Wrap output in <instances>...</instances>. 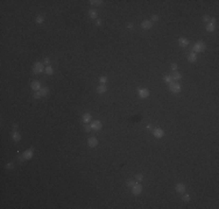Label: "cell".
I'll return each instance as SVG.
<instances>
[{"mask_svg":"<svg viewBox=\"0 0 219 209\" xmlns=\"http://www.w3.org/2000/svg\"><path fill=\"white\" fill-rule=\"evenodd\" d=\"M205 48H206V45H205V43L204 42H202V41H198V42H196L195 43V45H193V52L195 54H197V52H203L204 50H205Z\"/></svg>","mask_w":219,"mask_h":209,"instance_id":"cell-1","label":"cell"},{"mask_svg":"<svg viewBox=\"0 0 219 209\" xmlns=\"http://www.w3.org/2000/svg\"><path fill=\"white\" fill-rule=\"evenodd\" d=\"M44 63H42V62H36L35 64H34V66H33V72L35 73V74H40V73H42L43 71H44Z\"/></svg>","mask_w":219,"mask_h":209,"instance_id":"cell-2","label":"cell"},{"mask_svg":"<svg viewBox=\"0 0 219 209\" xmlns=\"http://www.w3.org/2000/svg\"><path fill=\"white\" fill-rule=\"evenodd\" d=\"M169 90L173 92V93H179L181 92V85L176 81H173V83L169 84Z\"/></svg>","mask_w":219,"mask_h":209,"instance_id":"cell-3","label":"cell"},{"mask_svg":"<svg viewBox=\"0 0 219 209\" xmlns=\"http://www.w3.org/2000/svg\"><path fill=\"white\" fill-rule=\"evenodd\" d=\"M141 192H142V186H141V183L135 182V185L132 187V193L134 195H140Z\"/></svg>","mask_w":219,"mask_h":209,"instance_id":"cell-4","label":"cell"},{"mask_svg":"<svg viewBox=\"0 0 219 209\" xmlns=\"http://www.w3.org/2000/svg\"><path fill=\"white\" fill-rule=\"evenodd\" d=\"M153 135H154V137H156V138H162L164 136V130L161 129V128H156V129L153 130Z\"/></svg>","mask_w":219,"mask_h":209,"instance_id":"cell-5","label":"cell"},{"mask_svg":"<svg viewBox=\"0 0 219 209\" xmlns=\"http://www.w3.org/2000/svg\"><path fill=\"white\" fill-rule=\"evenodd\" d=\"M137 93H139V97L141 99H146V98L149 97V91L147 88H140Z\"/></svg>","mask_w":219,"mask_h":209,"instance_id":"cell-6","label":"cell"},{"mask_svg":"<svg viewBox=\"0 0 219 209\" xmlns=\"http://www.w3.org/2000/svg\"><path fill=\"white\" fill-rule=\"evenodd\" d=\"M33 154H34V148H30L29 150L25 151L22 156H23V158H25L26 160H29V159H32V158H33Z\"/></svg>","mask_w":219,"mask_h":209,"instance_id":"cell-7","label":"cell"},{"mask_svg":"<svg viewBox=\"0 0 219 209\" xmlns=\"http://www.w3.org/2000/svg\"><path fill=\"white\" fill-rule=\"evenodd\" d=\"M30 87H32V90H34L35 92L36 91H40L42 87H41V83L39 81V80H33L32 81V85H30Z\"/></svg>","mask_w":219,"mask_h":209,"instance_id":"cell-8","label":"cell"},{"mask_svg":"<svg viewBox=\"0 0 219 209\" xmlns=\"http://www.w3.org/2000/svg\"><path fill=\"white\" fill-rule=\"evenodd\" d=\"M151 26H153V23H151V21H149V20H143L142 23H141V28L145 29V30H149L151 28Z\"/></svg>","mask_w":219,"mask_h":209,"instance_id":"cell-9","label":"cell"},{"mask_svg":"<svg viewBox=\"0 0 219 209\" xmlns=\"http://www.w3.org/2000/svg\"><path fill=\"white\" fill-rule=\"evenodd\" d=\"M87 145L90 148H96L97 145H98V139L96 137H90V138L87 139Z\"/></svg>","mask_w":219,"mask_h":209,"instance_id":"cell-10","label":"cell"},{"mask_svg":"<svg viewBox=\"0 0 219 209\" xmlns=\"http://www.w3.org/2000/svg\"><path fill=\"white\" fill-rule=\"evenodd\" d=\"M101 128H103V123L100 121H93L91 123V129H93V130H100Z\"/></svg>","mask_w":219,"mask_h":209,"instance_id":"cell-11","label":"cell"},{"mask_svg":"<svg viewBox=\"0 0 219 209\" xmlns=\"http://www.w3.org/2000/svg\"><path fill=\"white\" fill-rule=\"evenodd\" d=\"M185 185L184 183H182V182H179V183H177L176 186H175V191L177 192V193H184L185 192Z\"/></svg>","mask_w":219,"mask_h":209,"instance_id":"cell-12","label":"cell"},{"mask_svg":"<svg viewBox=\"0 0 219 209\" xmlns=\"http://www.w3.org/2000/svg\"><path fill=\"white\" fill-rule=\"evenodd\" d=\"M178 44H179L182 48H185V47L189 45V40L185 38V37H179V38H178Z\"/></svg>","mask_w":219,"mask_h":209,"instance_id":"cell-13","label":"cell"},{"mask_svg":"<svg viewBox=\"0 0 219 209\" xmlns=\"http://www.w3.org/2000/svg\"><path fill=\"white\" fill-rule=\"evenodd\" d=\"M188 60H189L190 63H195V62L197 60V54H195L193 51L189 52V55H188Z\"/></svg>","mask_w":219,"mask_h":209,"instance_id":"cell-14","label":"cell"},{"mask_svg":"<svg viewBox=\"0 0 219 209\" xmlns=\"http://www.w3.org/2000/svg\"><path fill=\"white\" fill-rule=\"evenodd\" d=\"M107 91V87H106V85H103V84H100L99 86H97V92L99 93V94H103V93H105Z\"/></svg>","mask_w":219,"mask_h":209,"instance_id":"cell-15","label":"cell"},{"mask_svg":"<svg viewBox=\"0 0 219 209\" xmlns=\"http://www.w3.org/2000/svg\"><path fill=\"white\" fill-rule=\"evenodd\" d=\"M171 78H173V80H174V81H177V80H179V79L182 78V73H181V72H178V71H175V72H173Z\"/></svg>","mask_w":219,"mask_h":209,"instance_id":"cell-16","label":"cell"},{"mask_svg":"<svg viewBox=\"0 0 219 209\" xmlns=\"http://www.w3.org/2000/svg\"><path fill=\"white\" fill-rule=\"evenodd\" d=\"M12 138H13L14 142H20L21 136H20V134H19L16 130H13V132H12Z\"/></svg>","mask_w":219,"mask_h":209,"instance_id":"cell-17","label":"cell"},{"mask_svg":"<svg viewBox=\"0 0 219 209\" xmlns=\"http://www.w3.org/2000/svg\"><path fill=\"white\" fill-rule=\"evenodd\" d=\"M91 114H89V113H86V114H84L82 117V121L84 122V123H89V122H91Z\"/></svg>","mask_w":219,"mask_h":209,"instance_id":"cell-18","label":"cell"},{"mask_svg":"<svg viewBox=\"0 0 219 209\" xmlns=\"http://www.w3.org/2000/svg\"><path fill=\"white\" fill-rule=\"evenodd\" d=\"M214 29H216L214 23H212V22H209V23H207V26H206V31L212 33V31H214Z\"/></svg>","mask_w":219,"mask_h":209,"instance_id":"cell-19","label":"cell"},{"mask_svg":"<svg viewBox=\"0 0 219 209\" xmlns=\"http://www.w3.org/2000/svg\"><path fill=\"white\" fill-rule=\"evenodd\" d=\"M44 72L48 74V76H51V74H54V69L50 66V65H48V66H46V69H44Z\"/></svg>","mask_w":219,"mask_h":209,"instance_id":"cell-20","label":"cell"},{"mask_svg":"<svg viewBox=\"0 0 219 209\" xmlns=\"http://www.w3.org/2000/svg\"><path fill=\"white\" fill-rule=\"evenodd\" d=\"M40 93L42 94V97H47L49 94V88L48 87H42L40 90Z\"/></svg>","mask_w":219,"mask_h":209,"instance_id":"cell-21","label":"cell"},{"mask_svg":"<svg viewBox=\"0 0 219 209\" xmlns=\"http://www.w3.org/2000/svg\"><path fill=\"white\" fill-rule=\"evenodd\" d=\"M163 80L165 81V83H168V84H170V83H173L174 80H173V78H171V74H164L163 76Z\"/></svg>","mask_w":219,"mask_h":209,"instance_id":"cell-22","label":"cell"},{"mask_svg":"<svg viewBox=\"0 0 219 209\" xmlns=\"http://www.w3.org/2000/svg\"><path fill=\"white\" fill-rule=\"evenodd\" d=\"M97 15H98V13H97L96 9H90V11H89V16H90L91 19H96Z\"/></svg>","mask_w":219,"mask_h":209,"instance_id":"cell-23","label":"cell"},{"mask_svg":"<svg viewBox=\"0 0 219 209\" xmlns=\"http://www.w3.org/2000/svg\"><path fill=\"white\" fill-rule=\"evenodd\" d=\"M107 81H109V78H107L106 76H101V77H99V83H100V84L105 85Z\"/></svg>","mask_w":219,"mask_h":209,"instance_id":"cell-24","label":"cell"},{"mask_svg":"<svg viewBox=\"0 0 219 209\" xmlns=\"http://www.w3.org/2000/svg\"><path fill=\"white\" fill-rule=\"evenodd\" d=\"M90 5H97V6H100V5H103V1H101V0H91V1H90Z\"/></svg>","mask_w":219,"mask_h":209,"instance_id":"cell-25","label":"cell"},{"mask_svg":"<svg viewBox=\"0 0 219 209\" xmlns=\"http://www.w3.org/2000/svg\"><path fill=\"white\" fill-rule=\"evenodd\" d=\"M35 21H36L37 23H43V22H44V17H43L42 15H39V16L36 17V20H35Z\"/></svg>","mask_w":219,"mask_h":209,"instance_id":"cell-26","label":"cell"},{"mask_svg":"<svg viewBox=\"0 0 219 209\" xmlns=\"http://www.w3.org/2000/svg\"><path fill=\"white\" fill-rule=\"evenodd\" d=\"M135 185V181H133V180H127V182H126V186L127 187H133Z\"/></svg>","mask_w":219,"mask_h":209,"instance_id":"cell-27","label":"cell"},{"mask_svg":"<svg viewBox=\"0 0 219 209\" xmlns=\"http://www.w3.org/2000/svg\"><path fill=\"white\" fill-rule=\"evenodd\" d=\"M135 179H137V181H141L142 179H143V174H141V173H137V175H135Z\"/></svg>","mask_w":219,"mask_h":209,"instance_id":"cell-28","label":"cell"},{"mask_svg":"<svg viewBox=\"0 0 219 209\" xmlns=\"http://www.w3.org/2000/svg\"><path fill=\"white\" fill-rule=\"evenodd\" d=\"M170 68H171V70L175 72V71H177V69H178V66H177V64L176 63H173L171 65H170Z\"/></svg>","mask_w":219,"mask_h":209,"instance_id":"cell-29","label":"cell"},{"mask_svg":"<svg viewBox=\"0 0 219 209\" xmlns=\"http://www.w3.org/2000/svg\"><path fill=\"white\" fill-rule=\"evenodd\" d=\"M41 97H42V94L40 93V91H36V92L34 93V98H35V99H40Z\"/></svg>","mask_w":219,"mask_h":209,"instance_id":"cell-30","label":"cell"},{"mask_svg":"<svg viewBox=\"0 0 219 209\" xmlns=\"http://www.w3.org/2000/svg\"><path fill=\"white\" fill-rule=\"evenodd\" d=\"M84 130H85V131H90V130H91V124L85 123V125H84Z\"/></svg>","mask_w":219,"mask_h":209,"instance_id":"cell-31","label":"cell"},{"mask_svg":"<svg viewBox=\"0 0 219 209\" xmlns=\"http://www.w3.org/2000/svg\"><path fill=\"white\" fill-rule=\"evenodd\" d=\"M210 20H211L210 15H204V16H203V21H205V22H209Z\"/></svg>","mask_w":219,"mask_h":209,"instance_id":"cell-32","label":"cell"},{"mask_svg":"<svg viewBox=\"0 0 219 209\" xmlns=\"http://www.w3.org/2000/svg\"><path fill=\"white\" fill-rule=\"evenodd\" d=\"M183 201H190V195L189 194H185L183 196Z\"/></svg>","mask_w":219,"mask_h":209,"instance_id":"cell-33","label":"cell"},{"mask_svg":"<svg viewBox=\"0 0 219 209\" xmlns=\"http://www.w3.org/2000/svg\"><path fill=\"white\" fill-rule=\"evenodd\" d=\"M14 167L13 163H8V164H6V168H8V170H12Z\"/></svg>","mask_w":219,"mask_h":209,"instance_id":"cell-34","label":"cell"},{"mask_svg":"<svg viewBox=\"0 0 219 209\" xmlns=\"http://www.w3.org/2000/svg\"><path fill=\"white\" fill-rule=\"evenodd\" d=\"M151 21H159V15H155V14H154V15L151 16Z\"/></svg>","mask_w":219,"mask_h":209,"instance_id":"cell-35","label":"cell"},{"mask_svg":"<svg viewBox=\"0 0 219 209\" xmlns=\"http://www.w3.org/2000/svg\"><path fill=\"white\" fill-rule=\"evenodd\" d=\"M101 25H103L101 20H99V19H98V20H96V26H98V27H100Z\"/></svg>","mask_w":219,"mask_h":209,"instance_id":"cell-36","label":"cell"},{"mask_svg":"<svg viewBox=\"0 0 219 209\" xmlns=\"http://www.w3.org/2000/svg\"><path fill=\"white\" fill-rule=\"evenodd\" d=\"M44 64L48 66V65L50 64V59H49V58H46V59H44Z\"/></svg>","mask_w":219,"mask_h":209,"instance_id":"cell-37","label":"cell"},{"mask_svg":"<svg viewBox=\"0 0 219 209\" xmlns=\"http://www.w3.org/2000/svg\"><path fill=\"white\" fill-rule=\"evenodd\" d=\"M127 28H128L129 30H133V28H134V25H133V23H128V26H127Z\"/></svg>","mask_w":219,"mask_h":209,"instance_id":"cell-38","label":"cell"},{"mask_svg":"<svg viewBox=\"0 0 219 209\" xmlns=\"http://www.w3.org/2000/svg\"><path fill=\"white\" fill-rule=\"evenodd\" d=\"M19 160H20V162H21V163H23V162H25V160H26V159H25V158H23V156H20V157H19Z\"/></svg>","mask_w":219,"mask_h":209,"instance_id":"cell-39","label":"cell"},{"mask_svg":"<svg viewBox=\"0 0 219 209\" xmlns=\"http://www.w3.org/2000/svg\"><path fill=\"white\" fill-rule=\"evenodd\" d=\"M15 129H18V124H14L13 125V130H15Z\"/></svg>","mask_w":219,"mask_h":209,"instance_id":"cell-40","label":"cell"},{"mask_svg":"<svg viewBox=\"0 0 219 209\" xmlns=\"http://www.w3.org/2000/svg\"><path fill=\"white\" fill-rule=\"evenodd\" d=\"M147 129H148V130H151V124L147 125Z\"/></svg>","mask_w":219,"mask_h":209,"instance_id":"cell-41","label":"cell"}]
</instances>
